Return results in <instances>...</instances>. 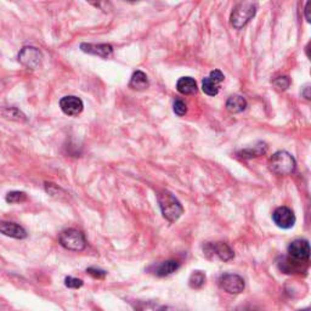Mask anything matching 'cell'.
<instances>
[{
	"instance_id": "6da1fadb",
	"label": "cell",
	"mask_w": 311,
	"mask_h": 311,
	"mask_svg": "<svg viewBox=\"0 0 311 311\" xmlns=\"http://www.w3.org/2000/svg\"><path fill=\"white\" fill-rule=\"evenodd\" d=\"M158 203H159L160 211L163 217L169 222H175L184 213V208L180 202L173 193L169 191L162 190L157 194Z\"/></svg>"
},
{
	"instance_id": "7a4b0ae2",
	"label": "cell",
	"mask_w": 311,
	"mask_h": 311,
	"mask_svg": "<svg viewBox=\"0 0 311 311\" xmlns=\"http://www.w3.org/2000/svg\"><path fill=\"white\" fill-rule=\"evenodd\" d=\"M256 14V4L253 1H241L233 9L231 14V25L236 30L245 27Z\"/></svg>"
},
{
	"instance_id": "3957f363",
	"label": "cell",
	"mask_w": 311,
	"mask_h": 311,
	"mask_svg": "<svg viewBox=\"0 0 311 311\" xmlns=\"http://www.w3.org/2000/svg\"><path fill=\"white\" fill-rule=\"evenodd\" d=\"M270 169L277 175H289L295 170L294 157L287 151H277L269 160Z\"/></svg>"
},
{
	"instance_id": "277c9868",
	"label": "cell",
	"mask_w": 311,
	"mask_h": 311,
	"mask_svg": "<svg viewBox=\"0 0 311 311\" xmlns=\"http://www.w3.org/2000/svg\"><path fill=\"white\" fill-rule=\"evenodd\" d=\"M59 241L62 247L68 250H73V252H80L87 247V241H85L84 235L76 229L64 230L60 235Z\"/></svg>"
},
{
	"instance_id": "5b68a950",
	"label": "cell",
	"mask_w": 311,
	"mask_h": 311,
	"mask_svg": "<svg viewBox=\"0 0 311 311\" xmlns=\"http://www.w3.org/2000/svg\"><path fill=\"white\" fill-rule=\"evenodd\" d=\"M204 255L209 259H219L221 261H229L233 259L235 253L231 249L230 246H227L224 242H215V243H207L203 247Z\"/></svg>"
},
{
	"instance_id": "8992f818",
	"label": "cell",
	"mask_w": 311,
	"mask_h": 311,
	"mask_svg": "<svg viewBox=\"0 0 311 311\" xmlns=\"http://www.w3.org/2000/svg\"><path fill=\"white\" fill-rule=\"evenodd\" d=\"M19 61L28 69H37L43 61V54L35 46H25L19 53Z\"/></svg>"
},
{
	"instance_id": "52a82bcc",
	"label": "cell",
	"mask_w": 311,
	"mask_h": 311,
	"mask_svg": "<svg viewBox=\"0 0 311 311\" xmlns=\"http://www.w3.org/2000/svg\"><path fill=\"white\" fill-rule=\"evenodd\" d=\"M289 259L295 264L307 263L310 258V246L307 240H295L288 246Z\"/></svg>"
},
{
	"instance_id": "ba28073f",
	"label": "cell",
	"mask_w": 311,
	"mask_h": 311,
	"mask_svg": "<svg viewBox=\"0 0 311 311\" xmlns=\"http://www.w3.org/2000/svg\"><path fill=\"white\" fill-rule=\"evenodd\" d=\"M220 288L230 294H240L245 289L246 283L243 277L236 274H224L219 279Z\"/></svg>"
},
{
	"instance_id": "9c48e42d",
	"label": "cell",
	"mask_w": 311,
	"mask_h": 311,
	"mask_svg": "<svg viewBox=\"0 0 311 311\" xmlns=\"http://www.w3.org/2000/svg\"><path fill=\"white\" fill-rule=\"evenodd\" d=\"M272 220L281 229H291L295 224V215L288 207H279L272 213Z\"/></svg>"
},
{
	"instance_id": "30bf717a",
	"label": "cell",
	"mask_w": 311,
	"mask_h": 311,
	"mask_svg": "<svg viewBox=\"0 0 311 311\" xmlns=\"http://www.w3.org/2000/svg\"><path fill=\"white\" fill-rule=\"evenodd\" d=\"M60 107H61L64 115L76 117L82 113L84 105H83V101L79 97L69 95V96H64L60 100Z\"/></svg>"
},
{
	"instance_id": "8fae6325",
	"label": "cell",
	"mask_w": 311,
	"mask_h": 311,
	"mask_svg": "<svg viewBox=\"0 0 311 311\" xmlns=\"http://www.w3.org/2000/svg\"><path fill=\"white\" fill-rule=\"evenodd\" d=\"M80 50L90 55L102 59H111L113 56V48L110 44H80Z\"/></svg>"
},
{
	"instance_id": "7c38bea8",
	"label": "cell",
	"mask_w": 311,
	"mask_h": 311,
	"mask_svg": "<svg viewBox=\"0 0 311 311\" xmlns=\"http://www.w3.org/2000/svg\"><path fill=\"white\" fill-rule=\"evenodd\" d=\"M0 233L16 240H23L27 237V231L22 226L10 221H0Z\"/></svg>"
},
{
	"instance_id": "4fadbf2b",
	"label": "cell",
	"mask_w": 311,
	"mask_h": 311,
	"mask_svg": "<svg viewBox=\"0 0 311 311\" xmlns=\"http://www.w3.org/2000/svg\"><path fill=\"white\" fill-rule=\"evenodd\" d=\"M247 108V101L241 95H232L226 101V110L232 115L241 113Z\"/></svg>"
},
{
	"instance_id": "5bb4252c",
	"label": "cell",
	"mask_w": 311,
	"mask_h": 311,
	"mask_svg": "<svg viewBox=\"0 0 311 311\" xmlns=\"http://www.w3.org/2000/svg\"><path fill=\"white\" fill-rule=\"evenodd\" d=\"M176 89L183 95H193L197 93V83L193 78L183 77L176 83Z\"/></svg>"
},
{
	"instance_id": "9a60e30c",
	"label": "cell",
	"mask_w": 311,
	"mask_h": 311,
	"mask_svg": "<svg viewBox=\"0 0 311 311\" xmlns=\"http://www.w3.org/2000/svg\"><path fill=\"white\" fill-rule=\"evenodd\" d=\"M135 311H186L179 309L175 307L160 305L155 302H137L135 305Z\"/></svg>"
},
{
	"instance_id": "2e32d148",
	"label": "cell",
	"mask_w": 311,
	"mask_h": 311,
	"mask_svg": "<svg viewBox=\"0 0 311 311\" xmlns=\"http://www.w3.org/2000/svg\"><path fill=\"white\" fill-rule=\"evenodd\" d=\"M180 268V264L176 260H167L163 261V263L158 264L157 266H155L154 272L157 276L159 277H164V276H169L173 272H175L178 269Z\"/></svg>"
},
{
	"instance_id": "e0dca14e",
	"label": "cell",
	"mask_w": 311,
	"mask_h": 311,
	"mask_svg": "<svg viewBox=\"0 0 311 311\" xmlns=\"http://www.w3.org/2000/svg\"><path fill=\"white\" fill-rule=\"evenodd\" d=\"M129 87L134 90H144L149 88V79L142 71L134 72L129 82Z\"/></svg>"
},
{
	"instance_id": "ac0fdd59",
	"label": "cell",
	"mask_w": 311,
	"mask_h": 311,
	"mask_svg": "<svg viewBox=\"0 0 311 311\" xmlns=\"http://www.w3.org/2000/svg\"><path fill=\"white\" fill-rule=\"evenodd\" d=\"M266 144L264 142H259L258 145L253 146V149H247V150H243L241 152V157L243 158H254V157H259V156L264 155L266 152Z\"/></svg>"
},
{
	"instance_id": "d6986e66",
	"label": "cell",
	"mask_w": 311,
	"mask_h": 311,
	"mask_svg": "<svg viewBox=\"0 0 311 311\" xmlns=\"http://www.w3.org/2000/svg\"><path fill=\"white\" fill-rule=\"evenodd\" d=\"M206 283V275L202 271H193L191 274L190 279H188V284H190L191 288L193 289H199L204 286Z\"/></svg>"
},
{
	"instance_id": "ffe728a7",
	"label": "cell",
	"mask_w": 311,
	"mask_h": 311,
	"mask_svg": "<svg viewBox=\"0 0 311 311\" xmlns=\"http://www.w3.org/2000/svg\"><path fill=\"white\" fill-rule=\"evenodd\" d=\"M202 90L209 96H215L219 93V84L214 83L209 77L204 78L202 82Z\"/></svg>"
},
{
	"instance_id": "44dd1931",
	"label": "cell",
	"mask_w": 311,
	"mask_h": 311,
	"mask_svg": "<svg viewBox=\"0 0 311 311\" xmlns=\"http://www.w3.org/2000/svg\"><path fill=\"white\" fill-rule=\"evenodd\" d=\"M1 113H2V116L6 117V118H9V119H12V121H17V122L26 121V116L15 107L5 108Z\"/></svg>"
},
{
	"instance_id": "7402d4cb",
	"label": "cell",
	"mask_w": 311,
	"mask_h": 311,
	"mask_svg": "<svg viewBox=\"0 0 311 311\" xmlns=\"http://www.w3.org/2000/svg\"><path fill=\"white\" fill-rule=\"evenodd\" d=\"M7 203H21V202H25L27 199V194L22 191H11L6 194L5 197Z\"/></svg>"
},
{
	"instance_id": "603a6c76",
	"label": "cell",
	"mask_w": 311,
	"mask_h": 311,
	"mask_svg": "<svg viewBox=\"0 0 311 311\" xmlns=\"http://www.w3.org/2000/svg\"><path fill=\"white\" fill-rule=\"evenodd\" d=\"M289 84H291V80H289V78L286 76L277 77L276 79L274 80V85L279 90H286L287 88L289 87Z\"/></svg>"
},
{
	"instance_id": "cb8c5ba5",
	"label": "cell",
	"mask_w": 311,
	"mask_h": 311,
	"mask_svg": "<svg viewBox=\"0 0 311 311\" xmlns=\"http://www.w3.org/2000/svg\"><path fill=\"white\" fill-rule=\"evenodd\" d=\"M64 284H66V287H68V288L78 289L83 286V281L79 279H76V277L68 276L64 279Z\"/></svg>"
},
{
	"instance_id": "d4e9b609",
	"label": "cell",
	"mask_w": 311,
	"mask_h": 311,
	"mask_svg": "<svg viewBox=\"0 0 311 311\" xmlns=\"http://www.w3.org/2000/svg\"><path fill=\"white\" fill-rule=\"evenodd\" d=\"M174 112L175 115H178L179 117H183L186 115L187 112V106L184 102L183 100H176L174 102Z\"/></svg>"
},
{
	"instance_id": "484cf974",
	"label": "cell",
	"mask_w": 311,
	"mask_h": 311,
	"mask_svg": "<svg viewBox=\"0 0 311 311\" xmlns=\"http://www.w3.org/2000/svg\"><path fill=\"white\" fill-rule=\"evenodd\" d=\"M87 272L89 275H92L93 277H95V279H103V277L107 275V272H106L105 270H101V269H96V268L87 269Z\"/></svg>"
},
{
	"instance_id": "4316f807",
	"label": "cell",
	"mask_w": 311,
	"mask_h": 311,
	"mask_svg": "<svg viewBox=\"0 0 311 311\" xmlns=\"http://www.w3.org/2000/svg\"><path fill=\"white\" fill-rule=\"evenodd\" d=\"M209 78H211L214 83H217V84H220V83L225 79L224 74H222V72L219 71V69H214V71H212L211 74H209Z\"/></svg>"
},
{
	"instance_id": "83f0119b",
	"label": "cell",
	"mask_w": 311,
	"mask_h": 311,
	"mask_svg": "<svg viewBox=\"0 0 311 311\" xmlns=\"http://www.w3.org/2000/svg\"><path fill=\"white\" fill-rule=\"evenodd\" d=\"M309 92H310V85L307 84L304 88H303V90H302V95L305 98H307V100H310V93Z\"/></svg>"
},
{
	"instance_id": "f1b7e54d",
	"label": "cell",
	"mask_w": 311,
	"mask_h": 311,
	"mask_svg": "<svg viewBox=\"0 0 311 311\" xmlns=\"http://www.w3.org/2000/svg\"><path fill=\"white\" fill-rule=\"evenodd\" d=\"M310 6H311V2H307V6H305V16H307V21L310 22L311 21V15H310Z\"/></svg>"
},
{
	"instance_id": "f546056e",
	"label": "cell",
	"mask_w": 311,
	"mask_h": 311,
	"mask_svg": "<svg viewBox=\"0 0 311 311\" xmlns=\"http://www.w3.org/2000/svg\"><path fill=\"white\" fill-rule=\"evenodd\" d=\"M236 311H255V310L250 307H241V308H238Z\"/></svg>"
},
{
	"instance_id": "4dcf8cb0",
	"label": "cell",
	"mask_w": 311,
	"mask_h": 311,
	"mask_svg": "<svg viewBox=\"0 0 311 311\" xmlns=\"http://www.w3.org/2000/svg\"><path fill=\"white\" fill-rule=\"evenodd\" d=\"M299 311H310V309H303V310H299Z\"/></svg>"
}]
</instances>
